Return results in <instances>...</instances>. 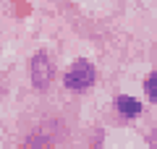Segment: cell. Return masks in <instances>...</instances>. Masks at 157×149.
Returning <instances> with one entry per match:
<instances>
[{
  "instance_id": "3",
  "label": "cell",
  "mask_w": 157,
  "mask_h": 149,
  "mask_svg": "<svg viewBox=\"0 0 157 149\" xmlns=\"http://www.w3.org/2000/svg\"><path fill=\"white\" fill-rule=\"evenodd\" d=\"M115 110H118V115L134 120V118H139L144 113V105H141V99L131 97V94H118L115 97Z\"/></svg>"
},
{
  "instance_id": "4",
  "label": "cell",
  "mask_w": 157,
  "mask_h": 149,
  "mask_svg": "<svg viewBox=\"0 0 157 149\" xmlns=\"http://www.w3.org/2000/svg\"><path fill=\"white\" fill-rule=\"evenodd\" d=\"M144 94H147L149 102H157V73L155 71L144 78Z\"/></svg>"
},
{
  "instance_id": "5",
  "label": "cell",
  "mask_w": 157,
  "mask_h": 149,
  "mask_svg": "<svg viewBox=\"0 0 157 149\" xmlns=\"http://www.w3.org/2000/svg\"><path fill=\"white\" fill-rule=\"evenodd\" d=\"M24 149H45V147H39L37 141H32V144H26V147H24Z\"/></svg>"
},
{
  "instance_id": "1",
  "label": "cell",
  "mask_w": 157,
  "mask_h": 149,
  "mask_svg": "<svg viewBox=\"0 0 157 149\" xmlns=\"http://www.w3.org/2000/svg\"><path fill=\"white\" fill-rule=\"evenodd\" d=\"M97 84V68L94 63H89L86 58H78L68 66V71L63 73V86L68 92H86Z\"/></svg>"
},
{
  "instance_id": "2",
  "label": "cell",
  "mask_w": 157,
  "mask_h": 149,
  "mask_svg": "<svg viewBox=\"0 0 157 149\" xmlns=\"http://www.w3.org/2000/svg\"><path fill=\"white\" fill-rule=\"evenodd\" d=\"M29 78H32V86L37 89V92L50 89V84L55 81V66H52V60L47 58V52L39 50L37 55L29 60Z\"/></svg>"
}]
</instances>
